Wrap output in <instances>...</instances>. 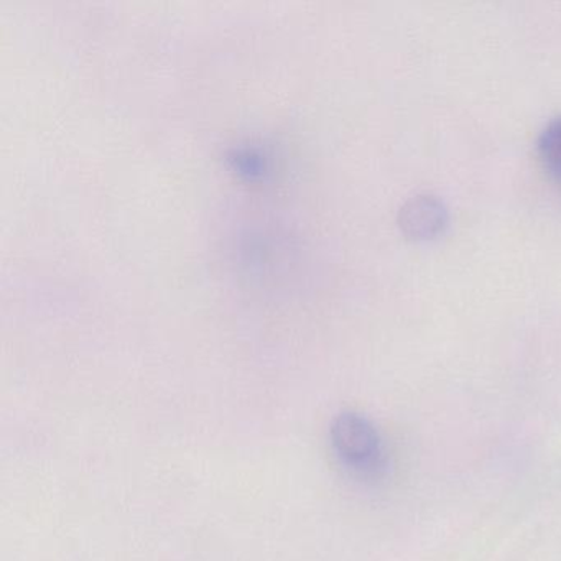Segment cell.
Listing matches in <instances>:
<instances>
[{
    "instance_id": "obj_1",
    "label": "cell",
    "mask_w": 561,
    "mask_h": 561,
    "mask_svg": "<svg viewBox=\"0 0 561 561\" xmlns=\"http://www.w3.org/2000/svg\"><path fill=\"white\" fill-rule=\"evenodd\" d=\"M330 436L334 455L344 468L363 478H374L382 471V442L366 416L341 413L331 425Z\"/></svg>"
},
{
    "instance_id": "obj_3",
    "label": "cell",
    "mask_w": 561,
    "mask_h": 561,
    "mask_svg": "<svg viewBox=\"0 0 561 561\" xmlns=\"http://www.w3.org/2000/svg\"><path fill=\"white\" fill-rule=\"evenodd\" d=\"M537 147L545 167L561 179V116L554 117L543 127Z\"/></svg>"
},
{
    "instance_id": "obj_2",
    "label": "cell",
    "mask_w": 561,
    "mask_h": 561,
    "mask_svg": "<svg viewBox=\"0 0 561 561\" xmlns=\"http://www.w3.org/2000/svg\"><path fill=\"white\" fill-rule=\"evenodd\" d=\"M448 208L433 195H416L407 199L399 211V226L412 241H428L443 234L448 226Z\"/></svg>"
}]
</instances>
